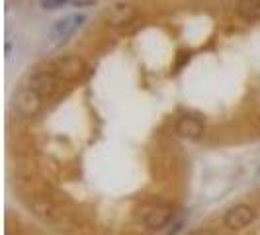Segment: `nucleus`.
Segmentation results:
<instances>
[{"label":"nucleus","mask_w":260,"mask_h":235,"mask_svg":"<svg viewBox=\"0 0 260 235\" xmlns=\"http://www.w3.org/2000/svg\"><path fill=\"white\" fill-rule=\"evenodd\" d=\"M31 208H34V212L38 214L41 220H45V222L53 220L55 214H57V210H55L51 200H47V198H43V196H36V198H34Z\"/></svg>","instance_id":"1a4fd4ad"},{"label":"nucleus","mask_w":260,"mask_h":235,"mask_svg":"<svg viewBox=\"0 0 260 235\" xmlns=\"http://www.w3.org/2000/svg\"><path fill=\"white\" fill-rule=\"evenodd\" d=\"M84 22H86V16H84V14H71V16H67V18H63V20H59V22L53 24L49 36H51V39L57 41V43L67 41Z\"/></svg>","instance_id":"39448f33"},{"label":"nucleus","mask_w":260,"mask_h":235,"mask_svg":"<svg viewBox=\"0 0 260 235\" xmlns=\"http://www.w3.org/2000/svg\"><path fill=\"white\" fill-rule=\"evenodd\" d=\"M176 133L186 139H200L204 133V124L192 116H184L176 122Z\"/></svg>","instance_id":"6e6552de"},{"label":"nucleus","mask_w":260,"mask_h":235,"mask_svg":"<svg viewBox=\"0 0 260 235\" xmlns=\"http://www.w3.org/2000/svg\"><path fill=\"white\" fill-rule=\"evenodd\" d=\"M188 235H215L211 229H194V231H190Z\"/></svg>","instance_id":"ddd939ff"},{"label":"nucleus","mask_w":260,"mask_h":235,"mask_svg":"<svg viewBox=\"0 0 260 235\" xmlns=\"http://www.w3.org/2000/svg\"><path fill=\"white\" fill-rule=\"evenodd\" d=\"M51 73L59 80H75L84 73V61L77 55H65L51 63Z\"/></svg>","instance_id":"f257e3e1"},{"label":"nucleus","mask_w":260,"mask_h":235,"mask_svg":"<svg viewBox=\"0 0 260 235\" xmlns=\"http://www.w3.org/2000/svg\"><path fill=\"white\" fill-rule=\"evenodd\" d=\"M172 208L167 204H155V206H149L143 212V223L149 229H162L165 225H169V222L172 220Z\"/></svg>","instance_id":"423d86ee"},{"label":"nucleus","mask_w":260,"mask_h":235,"mask_svg":"<svg viewBox=\"0 0 260 235\" xmlns=\"http://www.w3.org/2000/svg\"><path fill=\"white\" fill-rule=\"evenodd\" d=\"M137 16V8L131 6V4H117L112 10L106 12V22L110 26H125L131 24Z\"/></svg>","instance_id":"0eeeda50"},{"label":"nucleus","mask_w":260,"mask_h":235,"mask_svg":"<svg viewBox=\"0 0 260 235\" xmlns=\"http://www.w3.org/2000/svg\"><path fill=\"white\" fill-rule=\"evenodd\" d=\"M237 14L245 20H260V0H239Z\"/></svg>","instance_id":"9d476101"},{"label":"nucleus","mask_w":260,"mask_h":235,"mask_svg":"<svg viewBox=\"0 0 260 235\" xmlns=\"http://www.w3.org/2000/svg\"><path fill=\"white\" fill-rule=\"evenodd\" d=\"M71 0H41L39 4H41V8H45V10H59V8H63L65 4H69Z\"/></svg>","instance_id":"9b49d317"},{"label":"nucleus","mask_w":260,"mask_h":235,"mask_svg":"<svg viewBox=\"0 0 260 235\" xmlns=\"http://www.w3.org/2000/svg\"><path fill=\"white\" fill-rule=\"evenodd\" d=\"M59 78L53 75L51 71H38V73H34V75H29L27 78V84L31 91H36L41 96V98H49L53 96L55 92L59 91Z\"/></svg>","instance_id":"7ed1b4c3"},{"label":"nucleus","mask_w":260,"mask_h":235,"mask_svg":"<svg viewBox=\"0 0 260 235\" xmlns=\"http://www.w3.org/2000/svg\"><path fill=\"white\" fill-rule=\"evenodd\" d=\"M14 108L26 118H34L41 110V96L29 86H22L14 94Z\"/></svg>","instance_id":"f03ea898"},{"label":"nucleus","mask_w":260,"mask_h":235,"mask_svg":"<svg viewBox=\"0 0 260 235\" xmlns=\"http://www.w3.org/2000/svg\"><path fill=\"white\" fill-rule=\"evenodd\" d=\"M258 177H260V170H258Z\"/></svg>","instance_id":"4468645a"},{"label":"nucleus","mask_w":260,"mask_h":235,"mask_svg":"<svg viewBox=\"0 0 260 235\" xmlns=\"http://www.w3.org/2000/svg\"><path fill=\"white\" fill-rule=\"evenodd\" d=\"M254 220H256V212H254V208L247 206V204H237L233 208H229L225 218H223L225 225L229 229H233V231L235 229H245Z\"/></svg>","instance_id":"20e7f679"},{"label":"nucleus","mask_w":260,"mask_h":235,"mask_svg":"<svg viewBox=\"0 0 260 235\" xmlns=\"http://www.w3.org/2000/svg\"><path fill=\"white\" fill-rule=\"evenodd\" d=\"M71 4L73 6H94V0H71Z\"/></svg>","instance_id":"f8f14e48"}]
</instances>
